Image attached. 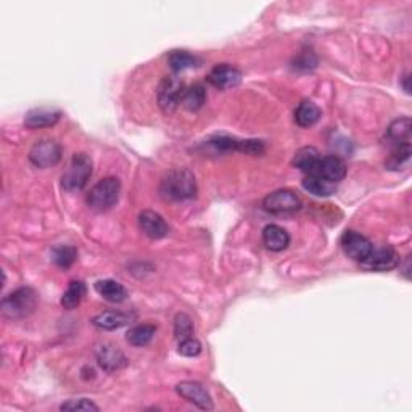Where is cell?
I'll return each instance as SVG.
<instances>
[{"mask_svg": "<svg viewBox=\"0 0 412 412\" xmlns=\"http://www.w3.org/2000/svg\"><path fill=\"white\" fill-rule=\"evenodd\" d=\"M159 195L166 202H184L195 198L197 181L190 171L186 168H176L168 171L159 182Z\"/></svg>", "mask_w": 412, "mask_h": 412, "instance_id": "1", "label": "cell"}, {"mask_svg": "<svg viewBox=\"0 0 412 412\" xmlns=\"http://www.w3.org/2000/svg\"><path fill=\"white\" fill-rule=\"evenodd\" d=\"M37 306V293L31 287H21L11 291L0 303L2 314L8 319L28 317Z\"/></svg>", "mask_w": 412, "mask_h": 412, "instance_id": "2", "label": "cell"}, {"mask_svg": "<svg viewBox=\"0 0 412 412\" xmlns=\"http://www.w3.org/2000/svg\"><path fill=\"white\" fill-rule=\"evenodd\" d=\"M92 176V159L85 153L73 154L70 164L61 176V186L66 192H79L87 186Z\"/></svg>", "mask_w": 412, "mask_h": 412, "instance_id": "3", "label": "cell"}, {"mask_svg": "<svg viewBox=\"0 0 412 412\" xmlns=\"http://www.w3.org/2000/svg\"><path fill=\"white\" fill-rule=\"evenodd\" d=\"M121 182L118 177H105L90 188L85 202L95 211H107L118 203Z\"/></svg>", "mask_w": 412, "mask_h": 412, "instance_id": "4", "label": "cell"}, {"mask_svg": "<svg viewBox=\"0 0 412 412\" xmlns=\"http://www.w3.org/2000/svg\"><path fill=\"white\" fill-rule=\"evenodd\" d=\"M186 92V85L176 76H166L158 87V105L163 113L171 114L181 105Z\"/></svg>", "mask_w": 412, "mask_h": 412, "instance_id": "5", "label": "cell"}, {"mask_svg": "<svg viewBox=\"0 0 412 412\" xmlns=\"http://www.w3.org/2000/svg\"><path fill=\"white\" fill-rule=\"evenodd\" d=\"M206 145L213 148L214 153L227 152H242L248 154H261L265 152V145L260 140H240L229 135H214L206 140Z\"/></svg>", "mask_w": 412, "mask_h": 412, "instance_id": "6", "label": "cell"}, {"mask_svg": "<svg viewBox=\"0 0 412 412\" xmlns=\"http://www.w3.org/2000/svg\"><path fill=\"white\" fill-rule=\"evenodd\" d=\"M301 198L293 190L280 188L262 200V208L271 214H290L301 208Z\"/></svg>", "mask_w": 412, "mask_h": 412, "instance_id": "7", "label": "cell"}, {"mask_svg": "<svg viewBox=\"0 0 412 412\" xmlns=\"http://www.w3.org/2000/svg\"><path fill=\"white\" fill-rule=\"evenodd\" d=\"M359 265L365 271L370 272H388L401 265V258L396 253V250L392 247H382L377 250L372 248L370 255Z\"/></svg>", "mask_w": 412, "mask_h": 412, "instance_id": "8", "label": "cell"}, {"mask_svg": "<svg viewBox=\"0 0 412 412\" xmlns=\"http://www.w3.org/2000/svg\"><path fill=\"white\" fill-rule=\"evenodd\" d=\"M176 393L202 411H213L214 403L210 392L200 382H181L176 385Z\"/></svg>", "mask_w": 412, "mask_h": 412, "instance_id": "9", "label": "cell"}, {"mask_svg": "<svg viewBox=\"0 0 412 412\" xmlns=\"http://www.w3.org/2000/svg\"><path fill=\"white\" fill-rule=\"evenodd\" d=\"M61 159V147L55 140H41L31 148L30 162L36 168H52Z\"/></svg>", "mask_w": 412, "mask_h": 412, "instance_id": "10", "label": "cell"}, {"mask_svg": "<svg viewBox=\"0 0 412 412\" xmlns=\"http://www.w3.org/2000/svg\"><path fill=\"white\" fill-rule=\"evenodd\" d=\"M340 243L343 251H345V255L358 262H363L365 258L370 255L372 248H374L372 247L370 240L368 237L360 236L356 231H346L341 236Z\"/></svg>", "mask_w": 412, "mask_h": 412, "instance_id": "11", "label": "cell"}, {"mask_svg": "<svg viewBox=\"0 0 412 412\" xmlns=\"http://www.w3.org/2000/svg\"><path fill=\"white\" fill-rule=\"evenodd\" d=\"M208 83L214 85L219 90H227L242 83V71L238 68L222 63V65H216L208 74Z\"/></svg>", "mask_w": 412, "mask_h": 412, "instance_id": "12", "label": "cell"}, {"mask_svg": "<svg viewBox=\"0 0 412 412\" xmlns=\"http://www.w3.org/2000/svg\"><path fill=\"white\" fill-rule=\"evenodd\" d=\"M97 363L100 368L107 372H116L124 369L128 365V358L124 356L123 351L118 346H114L113 343H102L97 348Z\"/></svg>", "mask_w": 412, "mask_h": 412, "instance_id": "13", "label": "cell"}, {"mask_svg": "<svg viewBox=\"0 0 412 412\" xmlns=\"http://www.w3.org/2000/svg\"><path fill=\"white\" fill-rule=\"evenodd\" d=\"M139 227L144 232V236L152 240L164 238L169 234V226L164 221V217L150 210L142 211L139 214Z\"/></svg>", "mask_w": 412, "mask_h": 412, "instance_id": "14", "label": "cell"}, {"mask_svg": "<svg viewBox=\"0 0 412 412\" xmlns=\"http://www.w3.org/2000/svg\"><path fill=\"white\" fill-rule=\"evenodd\" d=\"M311 174H316L319 177H324V179L339 184V182L345 179V176H346V164L341 158L335 157V154H330V157H320L316 168H314Z\"/></svg>", "mask_w": 412, "mask_h": 412, "instance_id": "15", "label": "cell"}, {"mask_svg": "<svg viewBox=\"0 0 412 412\" xmlns=\"http://www.w3.org/2000/svg\"><path fill=\"white\" fill-rule=\"evenodd\" d=\"M135 320L134 313L128 311H116V309H111V311H103L92 319V325L100 330H116L121 329L124 325H128L129 322Z\"/></svg>", "mask_w": 412, "mask_h": 412, "instance_id": "16", "label": "cell"}, {"mask_svg": "<svg viewBox=\"0 0 412 412\" xmlns=\"http://www.w3.org/2000/svg\"><path fill=\"white\" fill-rule=\"evenodd\" d=\"M61 111L55 108H34L28 111L25 116V126L28 129H42L50 128L60 121Z\"/></svg>", "mask_w": 412, "mask_h": 412, "instance_id": "17", "label": "cell"}, {"mask_svg": "<svg viewBox=\"0 0 412 412\" xmlns=\"http://www.w3.org/2000/svg\"><path fill=\"white\" fill-rule=\"evenodd\" d=\"M262 243L271 251H284L290 245V234L277 224H269L262 229Z\"/></svg>", "mask_w": 412, "mask_h": 412, "instance_id": "18", "label": "cell"}, {"mask_svg": "<svg viewBox=\"0 0 412 412\" xmlns=\"http://www.w3.org/2000/svg\"><path fill=\"white\" fill-rule=\"evenodd\" d=\"M95 290L103 300L110 303H123L129 296L128 289L113 279H103L95 282Z\"/></svg>", "mask_w": 412, "mask_h": 412, "instance_id": "19", "label": "cell"}, {"mask_svg": "<svg viewBox=\"0 0 412 412\" xmlns=\"http://www.w3.org/2000/svg\"><path fill=\"white\" fill-rule=\"evenodd\" d=\"M411 133H412V121L411 118H399L388 126L387 137L394 147L411 144Z\"/></svg>", "mask_w": 412, "mask_h": 412, "instance_id": "20", "label": "cell"}, {"mask_svg": "<svg viewBox=\"0 0 412 412\" xmlns=\"http://www.w3.org/2000/svg\"><path fill=\"white\" fill-rule=\"evenodd\" d=\"M301 184L306 192L313 193V195H316V197L334 195V193L337 192V187H339V184H335V182H330L316 174H306Z\"/></svg>", "mask_w": 412, "mask_h": 412, "instance_id": "21", "label": "cell"}, {"mask_svg": "<svg viewBox=\"0 0 412 412\" xmlns=\"http://www.w3.org/2000/svg\"><path fill=\"white\" fill-rule=\"evenodd\" d=\"M85 293H87V287L83 280H71L65 293L61 296V306L66 311H73L79 305H81Z\"/></svg>", "mask_w": 412, "mask_h": 412, "instance_id": "22", "label": "cell"}, {"mask_svg": "<svg viewBox=\"0 0 412 412\" xmlns=\"http://www.w3.org/2000/svg\"><path fill=\"white\" fill-rule=\"evenodd\" d=\"M320 116H322V111L320 108L313 102H301L298 108L295 111V121L300 128H311V126L316 124Z\"/></svg>", "mask_w": 412, "mask_h": 412, "instance_id": "23", "label": "cell"}, {"mask_svg": "<svg viewBox=\"0 0 412 412\" xmlns=\"http://www.w3.org/2000/svg\"><path fill=\"white\" fill-rule=\"evenodd\" d=\"M320 159V154L314 147H303L300 148L298 152L295 153L293 157V162L291 164L295 166V168H298L300 171H303L305 174H311L314 168H316L317 162Z\"/></svg>", "mask_w": 412, "mask_h": 412, "instance_id": "24", "label": "cell"}, {"mask_svg": "<svg viewBox=\"0 0 412 412\" xmlns=\"http://www.w3.org/2000/svg\"><path fill=\"white\" fill-rule=\"evenodd\" d=\"M154 334H157V325L154 324H139L128 330L126 340L133 346H145L153 340Z\"/></svg>", "mask_w": 412, "mask_h": 412, "instance_id": "25", "label": "cell"}, {"mask_svg": "<svg viewBox=\"0 0 412 412\" xmlns=\"http://www.w3.org/2000/svg\"><path fill=\"white\" fill-rule=\"evenodd\" d=\"M206 102V89L203 84H193L190 87H186L184 97H182L181 105L187 108L188 111H198Z\"/></svg>", "mask_w": 412, "mask_h": 412, "instance_id": "26", "label": "cell"}, {"mask_svg": "<svg viewBox=\"0 0 412 412\" xmlns=\"http://www.w3.org/2000/svg\"><path fill=\"white\" fill-rule=\"evenodd\" d=\"M169 66L174 73L188 70V68H195L200 66V59L195 55L188 54L187 50H174L171 52L168 56Z\"/></svg>", "mask_w": 412, "mask_h": 412, "instance_id": "27", "label": "cell"}, {"mask_svg": "<svg viewBox=\"0 0 412 412\" xmlns=\"http://www.w3.org/2000/svg\"><path fill=\"white\" fill-rule=\"evenodd\" d=\"M78 260V250L73 245H56L52 248V261L60 269H70Z\"/></svg>", "mask_w": 412, "mask_h": 412, "instance_id": "28", "label": "cell"}, {"mask_svg": "<svg viewBox=\"0 0 412 412\" xmlns=\"http://www.w3.org/2000/svg\"><path fill=\"white\" fill-rule=\"evenodd\" d=\"M411 162V144L406 145H398L393 148V152L390 153V157L385 162L387 169L390 171H399L406 168Z\"/></svg>", "mask_w": 412, "mask_h": 412, "instance_id": "29", "label": "cell"}, {"mask_svg": "<svg viewBox=\"0 0 412 412\" xmlns=\"http://www.w3.org/2000/svg\"><path fill=\"white\" fill-rule=\"evenodd\" d=\"M195 332V325H193V319L186 313L176 314L174 317V335L177 340H186L188 337H193Z\"/></svg>", "mask_w": 412, "mask_h": 412, "instance_id": "30", "label": "cell"}, {"mask_svg": "<svg viewBox=\"0 0 412 412\" xmlns=\"http://www.w3.org/2000/svg\"><path fill=\"white\" fill-rule=\"evenodd\" d=\"M60 411H100L99 406H97L94 401H90L87 398H81V399H70V401L63 403L60 406Z\"/></svg>", "mask_w": 412, "mask_h": 412, "instance_id": "31", "label": "cell"}, {"mask_svg": "<svg viewBox=\"0 0 412 412\" xmlns=\"http://www.w3.org/2000/svg\"><path fill=\"white\" fill-rule=\"evenodd\" d=\"M177 351L186 358H195L202 353V343H200L197 339H193V337H188V339L186 340H181Z\"/></svg>", "mask_w": 412, "mask_h": 412, "instance_id": "32", "label": "cell"}, {"mask_svg": "<svg viewBox=\"0 0 412 412\" xmlns=\"http://www.w3.org/2000/svg\"><path fill=\"white\" fill-rule=\"evenodd\" d=\"M317 65V59L314 56V54L311 52H306V54H301L300 56H296L295 61H293V68L295 70H313V68H316Z\"/></svg>", "mask_w": 412, "mask_h": 412, "instance_id": "33", "label": "cell"}, {"mask_svg": "<svg viewBox=\"0 0 412 412\" xmlns=\"http://www.w3.org/2000/svg\"><path fill=\"white\" fill-rule=\"evenodd\" d=\"M409 73H406L403 76V87L406 90V94H411V85H409Z\"/></svg>", "mask_w": 412, "mask_h": 412, "instance_id": "34", "label": "cell"}]
</instances>
